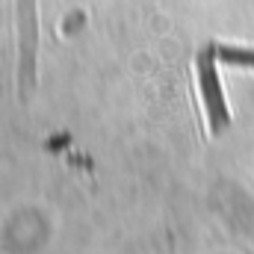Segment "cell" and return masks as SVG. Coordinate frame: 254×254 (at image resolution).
<instances>
[{
    "label": "cell",
    "instance_id": "6da1fadb",
    "mask_svg": "<svg viewBox=\"0 0 254 254\" xmlns=\"http://www.w3.org/2000/svg\"><path fill=\"white\" fill-rule=\"evenodd\" d=\"M216 63H219L216 42H210L195 57V74H198V89H201V98H204V110H207V122H210L213 136H219L222 130L231 127V110H228V101H225V92H222Z\"/></svg>",
    "mask_w": 254,
    "mask_h": 254
},
{
    "label": "cell",
    "instance_id": "7a4b0ae2",
    "mask_svg": "<svg viewBox=\"0 0 254 254\" xmlns=\"http://www.w3.org/2000/svg\"><path fill=\"white\" fill-rule=\"evenodd\" d=\"M39 68V0H18V86L21 98L36 89Z\"/></svg>",
    "mask_w": 254,
    "mask_h": 254
},
{
    "label": "cell",
    "instance_id": "3957f363",
    "mask_svg": "<svg viewBox=\"0 0 254 254\" xmlns=\"http://www.w3.org/2000/svg\"><path fill=\"white\" fill-rule=\"evenodd\" d=\"M216 54L222 63H231V65H249L254 68V51L249 48H231V45H216Z\"/></svg>",
    "mask_w": 254,
    "mask_h": 254
}]
</instances>
